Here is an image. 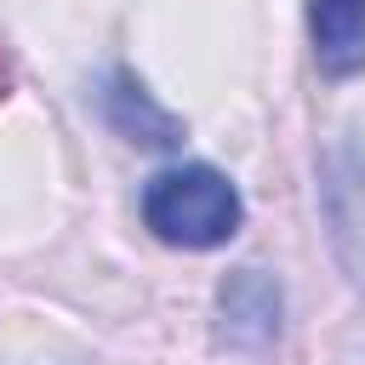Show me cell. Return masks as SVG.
Wrapping results in <instances>:
<instances>
[{
    "mask_svg": "<svg viewBox=\"0 0 365 365\" xmlns=\"http://www.w3.org/2000/svg\"><path fill=\"white\" fill-rule=\"evenodd\" d=\"M285 319V291L262 268H234L217 285V342L228 354H262L274 348Z\"/></svg>",
    "mask_w": 365,
    "mask_h": 365,
    "instance_id": "2",
    "label": "cell"
},
{
    "mask_svg": "<svg viewBox=\"0 0 365 365\" xmlns=\"http://www.w3.org/2000/svg\"><path fill=\"white\" fill-rule=\"evenodd\" d=\"M319 194H325V222H331V245L348 268V279L365 291V160L354 148H331L319 165Z\"/></svg>",
    "mask_w": 365,
    "mask_h": 365,
    "instance_id": "3",
    "label": "cell"
},
{
    "mask_svg": "<svg viewBox=\"0 0 365 365\" xmlns=\"http://www.w3.org/2000/svg\"><path fill=\"white\" fill-rule=\"evenodd\" d=\"M240 188L217 171V165H171L154 171L143 188V222L160 245L177 251H211L228 245L240 234Z\"/></svg>",
    "mask_w": 365,
    "mask_h": 365,
    "instance_id": "1",
    "label": "cell"
},
{
    "mask_svg": "<svg viewBox=\"0 0 365 365\" xmlns=\"http://www.w3.org/2000/svg\"><path fill=\"white\" fill-rule=\"evenodd\" d=\"M103 120H108L125 143H137V148H177V143H182V120H177L171 108H160L131 68H114V74H108Z\"/></svg>",
    "mask_w": 365,
    "mask_h": 365,
    "instance_id": "4",
    "label": "cell"
},
{
    "mask_svg": "<svg viewBox=\"0 0 365 365\" xmlns=\"http://www.w3.org/2000/svg\"><path fill=\"white\" fill-rule=\"evenodd\" d=\"M308 40L314 63L331 80L365 68V0H308Z\"/></svg>",
    "mask_w": 365,
    "mask_h": 365,
    "instance_id": "5",
    "label": "cell"
},
{
    "mask_svg": "<svg viewBox=\"0 0 365 365\" xmlns=\"http://www.w3.org/2000/svg\"><path fill=\"white\" fill-rule=\"evenodd\" d=\"M0 91H6V68H0Z\"/></svg>",
    "mask_w": 365,
    "mask_h": 365,
    "instance_id": "6",
    "label": "cell"
}]
</instances>
